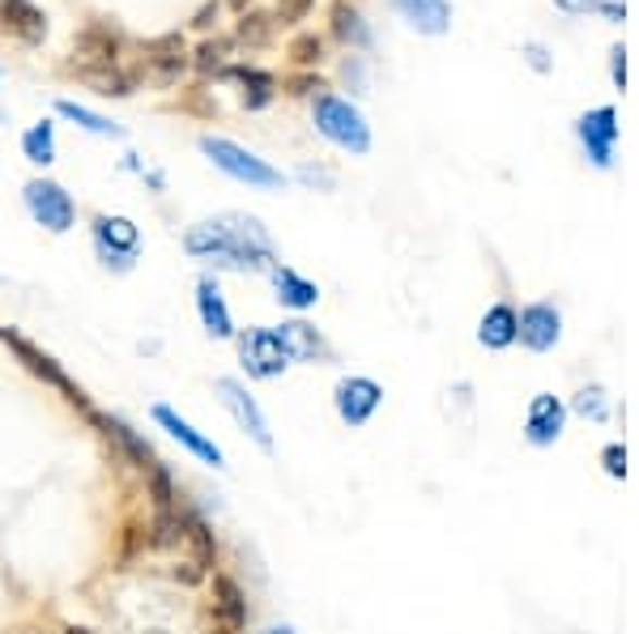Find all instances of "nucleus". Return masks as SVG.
<instances>
[{
    "instance_id": "obj_1",
    "label": "nucleus",
    "mask_w": 639,
    "mask_h": 634,
    "mask_svg": "<svg viewBox=\"0 0 639 634\" xmlns=\"http://www.w3.org/2000/svg\"><path fill=\"white\" fill-rule=\"evenodd\" d=\"M184 247H188V256L213 260L218 269H235V273H265L278 260L269 231L247 213H226V217L200 222L188 231Z\"/></svg>"
},
{
    "instance_id": "obj_2",
    "label": "nucleus",
    "mask_w": 639,
    "mask_h": 634,
    "mask_svg": "<svg viewBox=\"0 0 639 634\" xmlns=\"http://www.w3.org/2000/svg\"><path fill=\"white\" fill-rule=\"evenodd\" d=\"M128 48V35L115 17H90L77 35H73V60H64V73H95V69H115L120 55Z\"/></svg>"
},
{
    "instance_id": "obj_3",
    "label": "nucleus",
    "mask_w": 639,
    "mask_h": 634,
    "mask_svg": "<svg viewBox=\"0 0 639 634\" xmlns=\"http://www.w3.org/2000/svg\"><path fill=\"white\" fill-rule=\"evenodd\" d=\"M200 153L231 179L239 184H251V188H286V175L278 166H269L265 158H256L251 149L235 146L226 137H200Z\"/></svg>"
},
{
    "instance_id": "obj_4",
    "label": "nucleus",
    "mask_w": 639,
    "mask_h": 634,
    "mask_svg": "<svg viewBox=\"0 0 639 634\" xmlns=\"http://www.w3.org/2000/svg\"><path fill=\"white\" fill-rule=\"evenodd\" d=\"M316 133L329 137L337 149H349V153H367L371 149V124L362 120V111L349 98H316Z\"/></svg>"
},
{
    "instance_id": "obj_5",
    "label": "nucleus",
    "mask_w": 639,
    "mask_h": 634,
    "mask_svg": "<svg viewBox=\"0 0 639 634\" xmlns=\"http://www.w3.org/2000/svg\"><path fill=\"white\" fill-rule=\"evenodd\" d=\"M188 69H193V51L184 43V35L171 30V35H158V39L142 43V69H133V77H137V82L146 77L149 86L171 90Z\"/></svg>"
},
{
    "instance_id": "obj_6",
    "label": "nucleus",
    "mask_w": 639,
    "mask_h": 634,
    "mask_svg": "<svg viewBox=\"0 0 639 634\" xmlns=\"http://www.w3.org/2000/svg\"><path fill=\"white\" fill-rule=\"evenodd\" d=\"M90 239H95V256L111 273H128L137 264V256H142V231L128 217L99 213L95 226H90Z\"/></svg>"
},
{
    "instance_id": "obj_7",
    "label": "nucleus",
    "mask_w": 639,
    "mask_h": 634,
    "mask_svg": "<svg viewBox=\"0 0 639 634\" xmlns=\"http://www.w3.org/2000/svg\"><path fill=\"white\" fill-rule=\"evenodd\" d=\"M22 196H26L30 217H35L39 226H48L51 235L73 231V222H77V204H73V196L64 192L56 179H30Z\"/></svg>"
},
{
    "instance_id": "obj_8",
    "label": "nucleus",
    "mask_w": 639,
    "mask_h": 634,
    "mask_svg": "<svg viewBox=\"0 0 639 634\" xmlns=\"http://www.w3.org/2000/svg\"><path fill=\"white\" fill-rule=\"evenodd\" d=\"M0 341H4L9 349H13V353H17V362H22V366H26L30 375H39L44 384H51V388H60L64 396H69V400H73V405H86V396H82V388H77V384H73L69 375H64V366H60V362H56L51 353H44L39 345L26 341V337H22V333H13V328H0Z\"/></svg>"
},
{
    "instance_id": "obj_9",
    "label": "nucleus",
    "mask_w": 639,
    "mask_h": 634,
    "mask_svg": "<svg viewBox=\"0 0 639 634\" xmlns=\"http://www.w3.org/2000/svg\"><path fill=\"white\" fill-rule=\"evenodd\" d=\"M333 405H337V418H342L345 426L358 431L384 405V388L376 380H367V375H345V380H337V388H333Z\"/></svg>"
},
{
    "instance_id": "obj_10",
    "label": "nucleus",
    "mask_w": 639,
    "mask_h": 634,
    "mask_svg": "<svg viewBox=\"0 0 639 634\" xmlns=\"http://www.w3.org/2000/svg\"><path fill=\"white\" fill-rule=\"evenodd\" d=\"M239 362H244V371L251 380H278L291 366V358H286V349H282L273 328H251V333H244L239 337Z\"/></svg>"
},
{
    "instance_id": "obj_11",
    "label": "nucleus",
    "mask_w": 639,
    "mask_h": 634,
    "mask_svg": "<svg viewBox=\"0 0 639 634\" xmlns=\"http://www.w3.org/2000/svg\"><path fill=\"white\" fill-rule=\"evenodd\" d=\"M516 341L533 353H550L563 341V311L554 302H529L525 311H516Z\"/></svg>"
},
{
    "instance_id": "obj_12",
    "label": "nucleus",
    "mask_w": 639,
    "mask_h": 634,
    "mask_svg": "<svg viewBox=\"0 0 639 634\" xmlns=\"http://www.w3.org/2000/svg\"><path fill=\"white\" fill-rule=\"evenodd\" d=\"M218 396H222V405L231 409V418L244 426L251 439H256V447H260V451H273L269 418H265V409L256 405V396H251L239 380H231V375H222V380H218Z\"/></svg>"
},
{
    "instance_id": "obj_13",
    "label": "nucleus",
    "mask_w": 639,
    "mask_h": 634,
    "mask_svg": "<svg viewBox=\"0 0 639 634\" xmlns=\"http://www.w3.org/2000/svg\"><path fill=\"white\" fill-rule=\"evenodd\" d=\"M576 133H580V146L589 153L592 166H610L614 162V146H618V111L614 107H597V111H585L580 115V124H576Z\"/></svg>"
},
{
    "instance_id": "obj_14",
    "label": "nucleus",
    "mask_w": 639,
    "mask_h": 634,
    "mask_svg": "<svg viewBox=\"0 0 639 634\" xmlns=\"http://www.w3.org/2000/svg\"><path fill=\"white\" fill-rule=\"evenodd\" d=\"M563 426H567V405L554 391H538L525 413V439L533 447H554L563 439Z\"/></svg>"
},
{
    "instance_id": "obj_15",
    "label": "nucleus",
    "mask_w": 639,
    "mask_h": 634,
    "mask_svg": "<svg viewBox=\"0 0 639 634\" xmlns=\"http://www.w3.org/2000/svg\"><path fill=\"white\" fill-rule=\"evenodd\" d=\"M153 422H158V426H162V431H167V435H171L175 443H184V447H188V451H193L197 460L213 464V469H222V464H226L222 447H218L213 439H205L197 426H193L188 418H180L175 409H167V405H153Z\"/></svg>"
},
{
    "instance_id": "obj_16",
    "label": "nucleus",
    "mask_w": 639,
    "mask_h": 634,
    "mask_svg": "<svg viewBox=\"0 0 639 634\" xmlns=\"http://www.w3.org/2000/svg\"><path fill=\"white\" fill-rule=\"evenodd\" d=\"M222 82L239 86V102H244L247 111H265L278 98V77L265 73V69H256V64H231L222 73Z\"/></svg>"
},
{
    "instance_id": "obj_17",
    "label": "nucleus",
    "mask_w": 639,
    "mask_h": 634,
    "mask_svg": "<svg viewBox=\"0 0 639 634\" xmlns=\"http://www.w3.org/2000/svg\"><path fill=\"white\" fill-rule=\"evenodd\" d=\"M0 22L30 48H39L48 39V13L35 4V0H0Z\"/></svg>"
},
{
    "instance_id": "obj_18",
    "label": "nucleus",
    "mask_w": 639,
    "mask_h": 634,
    "mask_svg": "<svg viewBox=\"0 0 639 634\" xmlns=\"http://www.w3.org/2000/svg\"><path fill=\"white\" fill-rule=\"evenodd\" d=\"M273 333H278V341H282L291 362H320V358H329V345H324V337L307 320H286Z\"/></svg>"
},
{
    "instance_id": "obj_19",
    "label": "nucleus",
    "mask_w": 639,
    "mask_h": 634,
    "mask_svg": "<svg viewBox=\"0 0 639 634\" xmlns=\"http://www.w3.org/2000/svg\"><path fill=\"white\" fill-rule=\"evenodd\" d=\"M393 9L418 35H447V26H452L447 0H393Z\"/></svg>"
},
{
    "instance_id": "obj_20",
    "label": "nucleus",
    "mask_w": 639,
    "mask_h": 634,
    "mask_svg": "<svg viewBox=\"0 0 639 634\" xmlns=\"http://www.w3.org/2000/svg\"><path fill=\"white\" fill-rule=\"evenodd\" d=\"M209 613H213V622H218V626L244 634L247 600H244V592H239V584H235L231 575H218V580H213V605H209Z\"/></svg>"
},
{
    "instance_id": "obj_21",
    "label": "nucleus",
    "mask_w": 639,
    "mask_h": 634,
    "mask_svg": "<svg viewBox=\"0 0 639 634\" xmlns=\"http://www.w3.org/2000/svg\"><path fill=\"white\" fill-rule=\"evenodd\" d=\"M197 311H200V324H205V333H209V337H218V341L235 337L231 311H226L222 294H218V286H213L209 277H200V286H197Z\"/></svg>"
},
{
    "instance_id": "obj_22",
    "label": "nucleus",
    "mask_w": 639,
    "mask_h": 634,
    "mask_svg": "<svg viewBox=\"0 0 639 634\" xmlns=\"http://www.w3.org/2000/svg\"><path fill=\"white\" fill-rule=\"evenodd\" d=\"M102 431H107V439L115 443V447H120V456H124V460H133V464H142V469H153V464H158V456H153V447H149L146 439H142V435H137V431H133V426H128V422H120V418H102Z\"/></svg>"
},
{
    "instance_id": "obj_23",
    "label": "nucleus",
    "mask_w": 639,
    "mask_h": 634,
    "mask_svg": "<svg viewBox=\"0 0 639 634\" xmlns=\"http://www.w3.org/2000/svg\"><path fill=\"white\" fill-rule=\"evenodd\" d=\"M478 341L487 345V349H507V345H516V307H512V302H494L491 311L482 315Z\"/></svg>"
},
{
    "instance_id": "obj_24",
    "label": "nucleus",
    "mask_w": 639,
    "mask_h": 634,
    "mask_svg": "<svg viewBox=\"0 0 639 634\" xmlns=\"http://www.w3.org/2000/svg\"><path fill=\"white\" fill-rule=\"evenodd\" d=\"M273 273V290L278 298L286 302V307H295V311H307V307H316L320 302V286L316 282H307V277H298L295 269H269Z\"/></svg>"
},
{
    "instance_id": "obj_25",
    "label": "nucleus",
    "mask_w": 639,
    "mask_h": 634,
    "mask_svg": "<svg viewBox=\"0 0 639 634\" xmlns=\"http://www.w3.org/2000/svg\"><path fill=\"white\" fill-rule=\"evenodd\" d=\"M184 540L193 545V562H197L200 571H213V562H218V545H213V533H209L205 515L193 511V507H184Z\"/></svg>"
},
{
    "instance_id": "obj_26",
    "label": "nucleus",
    "mask_w": 639,
    "mask_h": 634,
    "mask_svg": "<svg viewBox=\"0 0 639 634\" xmlns=\"http://www.w3.org/2000/svg\"><path fill=\"white\" fill-rule=\"evenodd\" d=\"M231 51H235V43L226 35H213V39H205L193 51V69H197L200 77H222L231 69Z\"/></svg>"
},
{
    "instance_id": "obj_27",
    "label": "nucleus",
    "mask_w": 639,
    "mask_h": 634,
    "mask_svg": "<svg viewBox=\"0 0 639 634\" xmlns=\"http://www.w3.org/2000/svg\"><path fill=\"white\" fill-rule=\"evenodd\" d=\"M333 35L342 39L345 48H358V51L371 48V26L362 22V13L354 4H337L333 9Z\"/></svg>"
},
{
    "instance_id": "obj_28",
    "label": "nucleus",
    "mask_w": 639,
    "mask_h": 634,
    "mask_svg": "<svg viewBox=\"0 0 639 634\" xmlns=\"http://www.w3.org/2000/svg\"><path fill=\"white\" fill-rule=\"evenodd\" d=\"M77 77L102 98H124L137 90V77H133L124 64H115V69H95V73H77Z\"/></svg>"
},
{
    "instance_id": "obj_29",
    "label": "nucleus",
    "mask_w": 639,
    "mask_h": 634,
    "mask_svg": "<svg viewBox=\"0 0 639 634\" xmlns=\"http://www.w3.org/2000/svg\"><path fill=\"white\" fill-rule=\"evenodd\" d=\"M273 13H260V9H247L239 13V26H235V48H265L269 39H273Z\"/></svg>"
},
{
    "instance_id": "obj_30",
    "label": "nucleus",
    "mask_w": 639,
    "mask_h": 634,
    "mask_svg": "<svg viewBox=\"0 0 639 634\" xmlns=\"http://www.w3.org/2000/svg\"><path fill=\"white\" fill-rule=\"evenodd\" d=\"M22 153H26L35 166H48V162H56V124L39 120V124L22 137Z\"/></svg>"
},
{
    "instance_id": "obj_31",
    "label": "nucleus",
    "mask_w": 639,
    "mask_h": 634,
    "mask_svg": "<svg viewBox=\"0 0 639 634\" xmlns=\"http://www.w3.org/2000/svg\"><path fill=\"white\" fill-rule=\"evenodd\" d=\"M56 111H60L64 120H73V124H82L86 133H99V137H124V128H120V124H111V120H102V115H95L90 107H77V102H69V98H60V102H56Z\"/></svg>"
},
{
    "instance_id": "obj_32",
    "label": "nucleus",
    "mask_w": 639,
    "mask_h": 634,
    "mask_svg": "<svg viewBox=\"0 0 639 634\" xmlns=\"http://www.w3.org/2000/svg\"><path fill=\"white\" fill-rule=\"evenodd\" d=\"M576 413L589 418V422H610V396L601 384H589V388L576 391Z\"/></svg>"
},
{
    "instance_id": "obj_33",
    "label": "nucleus",
    "mask_w": 639,
    "mask_h": 634,
    "mask_svg": "<svg viewBox=\"0 0 639 634\" xmlns=\"http://www.w3.org/2000/svg\"><path fill=\"white\" fill-rule=\"evenodd\" d=\"M601 469H605V477L623 482L627 477V447L623 443H605L601 447Z\"/></svg>"
},
{
    "instance_id": "obj_34",
    "label": "nucleus",
    "mask_w": 639,
    "mask_h": 634,
    "mask_svg": "<svg viewBox=\"0 0 639 634\" xmlns=\"http://www.w3.org/2000/svg\"><path fill=\"white\" fill-rule=\"evenodd\" d=\"M291 55H295V64L311 69V64H320V55H324V43H320L316 35H298L295 43H291Z\"/></svg>"
},
{
    "instance_id": "obj_35",
    "label": "nucleus",
    "mask_w": 639,
    "mask_h": 634,
    "mask_svg": "<svg viewBox=\"0 0 639 634\" xmlns=\"http://www.w3.org/2000/svg\"><path fill=\"white\" fill-rule=\"evenodd\" d=\"M311 4H316V0H278V9H273V17L291 26V22H303V17L311 13Z\"/></svg>"
},
{
    "instance_id": "obj_36",
    "label": "nucleus",
    "mask_w": 639,
    "mask_h": 634,
    "mask_svg": "<svg viewBox=\"0 0 639 634\" xmlns=\"http://www.w3.org/2000/svg\"><path fill=\"white\" fill-rule=\"evenodd\" d=\"M286 90H291L295 98H307V95L320 98V90H324V82H320L316 73H298V77H291V82H286Z\"/></svg>"
},
{
    "instance_id": "obj_37",
    "label": "nucleus",
    "mask_w": 639,
    "mask_h": 634,
    "mask_svg": "<svg viewBox=\"0 0 639 634\" xmlns=\"http://www.w3.org/2000/svg\"><path fill=\"white\" fill-rule=\"evenodd\" d=\"M345 82L354 86V95H367V73H362V60H345Z\"/></svg>"
},
{
    "instance_id": "obj_38",
    "label": "nucleus",
    "mask_w": 639,
    "mask_h": 634,
    "mask_svg": "<svg viewBox=\"0 0 639 634\" xmlns=\"http://www.w3.org/2000/svg\"><path fill=\"white\" fill-rule=\"evenodd\" d=\"M298 179H303V184H320V188H333V171H324V166H298Z\"/></svg>"
},
{
    "instance_id": "obj_39",
    "label": "nucleus",
    "mask_w": 639,
    "mask_h": 634,
    "mask_svg": "<svg viewBox=\"0 0 639 634\" xmlns=\"http://www.w3.org/2000/svg\"><path fill=\"white\" fill-rule=\"evenodd\" d=\"M610 55H614V60H610V73H614V86L623 90V86H627V48H614V51H610Z\"/></svg>"
},
{
    "instance_id": "obj_40",
    "label": "nucleus",
    "mask_w": 639,
    "mask_h": 634,
    "mask_svg": "<svg viewBox=\"0 0 639 634\" xmlns=\"http://www.w3.org/2000/svg\"><path fill=\"white\" fill-rule=\"evenodd\" d=\"M213 17H218V0H209V4L200 9L197 17H193V26H197V30H209V26H213Z\"/></svg>"
},
{
    "instance_id": "obj_41",
    "label": "nucleus",
    "mask_w": 639,
    "mask_h": 634,
    "mask_svg": "<svg viewBox=\"0 0 639 634\" xmlns=\"http://www.w3.org/2000/svg\"><path fill=\"white\" fill-rule=\"evenodd\" d=\"M563 13H589V9H597V0H554Z\"/></svg>"
},
{
    "instance_id": "obj_42",
    "label": "nucleus",
    "mask_w": 639,
    "mask_h": 634,
    "mask_svg": "<svg viewBox=\"0 0 639 634\" xmlns=\"http://www.w3.org/2000/svg\"><path fill=\"white\" fill-rule=\"evenodd\" d=\"M529 64H533V69H538V73H545V69H550V60H545V48H541V43H529Z\"/></svg>"
},
{
    "instance_id": "obj_43",
    "label": "nucleus",
    "mask_w": 639,
    "mask_h": 634,
    "mask_svg": "<svg viewBox=\"0 0 639 634\" xmlns=\"http://www.w3.org/2000/svg\"><path fill=\"white\" fill-rule=\"evenodd\" d=\"M218 4H231L235 13H247V0H218Z\"/></svg>"
},
{
    "instance_id": "obj_44",
    "label": "nucleus",
    "mask_w": 639,
    "mask_h": 634,
    "mask_svg": "<svg viewBox=\"0 0 639 634\" xmlns=\"http://www.w3.org/2000/svg\"><path fill=\"white\" fill-rule=\"evenodd\" d=\"M269 634H295V626H273Z\"/></svg>"
},
{
    "instance_id": "obj_45",
    "label": "nucleus",
    "mask_w": 639,
    "mask_h": 634,
    "mask_svg": "<svg viewBox=\"0 0 639 634\" xmlns=\"http://www.w3.org/2000/svg\"><path fill=\"white\" fill-rule=\"evenodd\" d=\"M146 634H167V631H146Z\"/></svg>"
}]
</instances>
